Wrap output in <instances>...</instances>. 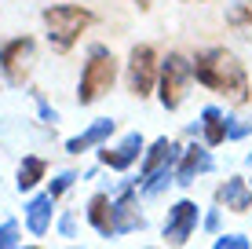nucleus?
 <instances>
[{"instance_id":"nucleus-1","label":"nucleus","mask_w":252,"mask_h":249,"mask_svg":"<svg viewBox=\"0 0 252 249\" xmlns=\"http://www.w3.org/2000/svg\"><path fill=\"white\" fill-rule=\"evenodd\" d=\"M194 77L197 84H205V88L212 92H223L230 103H249V73L245 66L238 63V55H230L227 48H205L197 51L194 59Z\"/></svg>"},{"instance_id":"nucleus-2","label":"nucleus","mask_w":252,"mask_h":249,"mask_svg":"<svg viewBox=\"0 0 252 249\" xmlns=\"http://www.w3.org/2000/svg\"><path fill=\"white\" fill-rule=\"evenodd\" d=\"M44 26H48L51 44L59 51H69L77 44V37L92 26V11H84L77 4H51V7H44Z\"/></svg>"},{"instance_id":"nucleus-3","label":"nucleus","mask_w":252,"mask_h":249,"mask_svg":"<svg viewBox=\"0 0 252 249\" xmlns=\"http://www.w3.org/2000/svg\"><path fill=\"white\" fill-rule=\"evenodd\" d=\"M114 77H117L114 55H110L102 44H95L92 55H88V63H84V70H81V84H77V99H81V107H88V103H95L99 96H106V92L114 88Z\"/></svg>"},{"instance_id":"nucleus-4","label":"nucleus","mask_w":252,"mask_h":249,"mask_svg":"<svg viewBox=\"0 0 252 249\" xmlns=\"http://www.w3.org/2000/svg\"><path fill=\"white\" fill-rule=\"evenodd\" d=\"M176 158H179V147L168 140V136H161V140L146 150V158H143V169H139V187H143L146 194H158L168 179H176V176H172Z\"/></svg>"},{"instance_id":"nucleus-5","label":"nucleus","mask_w":252,"mask_h":249,"mask_svg":"<svg viewBox=\"0 0 252 249\" xmlns=\"http://www.w3.org/2000/svg\"><path fill=\"white\" fill-rule=\"evenodd\" d=\"M190 77H194V63L187 55H179V51H168V59L161 63V81H158V88H161L158 96H161L164 110H176L183 103Z\"/></svg>"},{"instance_id":"nucleus-6","label":"nucleus","mask_w":252,"mask_h":249,"mask_svg":"<svg viewBox=\"0 0 252 249\" xmlns=\"http://www.w3.org/2000/svg\"><path fill=\"white\" fill-rule=\"evenodd\" d=\"M158 84V51L150 44H135L128 55V88L132 96H150V88Z\"/></svg>"},{"instance_id":"nucleus-7","label":"nucleus","mask_w":252,"mask_h":249,"mask_svg":"<svg viewBox=\"0 0 252 249\" xmlns=\"http://www.w3.org/2000/svg\"><path fill=\"white\" fill-rule=\"evenodd\" d=\"M30 63H33V40L30 37H15V40H7V44L0 48V73H4L11 84L26 81Z\"/></svg>"},{"instance_id":"nucleus-8","label":"nucleus","mask_w":252,"mask_h":249,"mask_svg":"<svg viewBox=\"0 0 252 249\" xmlns=\"http://www.w3.org/2000/svg\"><path fill=\"white\" fill-rule=\"evenodd\" d=\"M194 227H197V202H176L168 209V220H164V242L168 246H187V238L194 235Z\"/></svg>"},{"instance_id":"nucleus-9","label":"nucleus","mask_w":252,"mask_h":249,"mask_svg":"<svg viewBox=\"0 0 252 249\" xmlns=\"http://www.w3.org/2000/svg\"><path fill=\"white\" fill-rule=\"evenodd\" d=\"M139 150H143V136H139V132H128L117 147H102V150H99V161H102V165H110V169H128V165L139 158Z\"/></svg>"},{"instance_id":"nucleus-10","label":"nucleus","mask_w":252,"mask_h":249,"mask_svg":"<svg viewBox=\"0 0 252 249\" xmlns=\"http://www.w3.org/2000/svg\"><path fill=\"white\" fill-rule=\"evenodd\" d=\"M143 213L135 209V191L132 187H125L121 191V198L114 202V231L117 235H125V231H143Z\"/></svg>"},{"instance_id":"nucleus-11","label":"nucleus","mask_w":252,"mask_h":249,"mask_svg":"<svg viewBox=\"0 0 252 249\" xmlns=\"http://www.w3.org/2000/svg\"><path fill=\"white\" fill-rule=\"evenodd\" d=\"M114 128H117V121H110V117H99V121H92L81 136H73V140L66 143V150H69V154H81V150L102 147V143H106L110 136H114Z\"/></svg>"},{"instance_id":"nucleus-12","label":"nucleus","mask_w":252,"mask_h":249,"mask_svg":"<svg viewBox=\"0 0 252 249\" xmlns=\"http://www.w3.org/2000/svg\"><path fill=\"white\" fill-rule=\"evenodd\" d=\"M212 169V158H208V150L205 147H187L183 150V158H179V169H176V183H194L197 173H208Z\"/></svg>"},{"instance_id":"nucleus-13","label":"nucleus","mask_w":252,"mask_h":249,"mask_svg":"<svg viewBox=\"0 0 252 249\" xmlns=\"http://www.w3.org/2000/svg\"><path fill=\"white\" fill-rule=\"evenodd\" d=\"M216 202L227 205V209H234V213H249L252 209V191L245 187V179H241V176H230L227 183L216 191Z\"/></svg>"},{"instance_id":"nucleus-14","label":"nucleus","mask_w":252,"mask_h":249,"mask_svg":"<svg viewBox=\"0 0 252 249\" xmlns=\"http://www.w3.org/2000/svg\"><path fill=\"white\" fill-rule=\"evenodd\" d=\"M88 220H92V227L99 231V235H106V238L117 235V231H114V202H110V194H92Z\"/></svg>"},{"instance_id":"nucleus-15","label":"nucleus","mask_w":252,"mask_h":249,"mask_svg":"<svg viewBox=\"0 0 252 249\" xmlns=\"http://www.w3.org/2000/svg\"><path fill=\"white\" fill-rule=\"evenodd\" d=\"M51 205H55L51 194H37V198L26 205V224H30L33 235H44V231L51 227Z\"/></svg>"},{"instance_id":"nucleus-16","label":"nucleus","mask_w":252,"mask_h":249,"mask_svg":"<svg viewBox=\"0 0 252 249\" xmlns=\"http://www.w3.org/2000/svg\"><path fill=\"white\" fill-rule=\"evenodd\" d=\"M201 128H205V143L208 147H220V143L227 140V121H223V114L216 107L201 110Z\"/></svg>"},{"instance_id":"nucleus-17","label":"nucleus","mask_w":252,"mask_h":249,"mask_svg":"<svg viewBox=\"0 0 252 249\" xmlns=\"http://www.w3.org/2000/svg\"><path fill=\"white\" fill-rule=\"evenodd\" d=\"M48 173V165H44V158H22V165H19V176H15V183H19V191H33V187L44 179Z\"/></svg>"},{"instance_id":"nucleus-18","label":"nucleus","mask_w":252,"mask_h":249,"mask_svg":"<svg viewBox=\"0 0 252 249\" xmlns=\"http://www.w3.org/2000/svg\"><path fill=\"white\" fill-rule=\"evenodd\" d=\"M249 19H252V4H234L230 11H227V22L230 26H241V30H245Z\"/></svg>"},{"instance_id":"nucleus-19","label":"nucleus","mask_w":252,"mask_h":249,"mask_svg":"<svg viewBox=\"0 0 252 249\" xmlns=\"http://www.w3.org/2000/svg\"><path fill=\"white\" fill-rule=\"evenodd\" d=\"M15 242H19V224H15V220H4V224H0V249H11Z\"/></svg>"},{"instance_id":"nucleus-20","label":"nucleus","mask_w":252,"mask_h":249,"mask_svg":"<svg viewBox=\"0 0 252 249\" xmlns=\"http://www.w3.org/2000/svg\"><path fill=\"white\" fill-rule=\"evenodd\" d=\"M73 173H59L55 179H51V187H48V194H51V198H59V194H63V191H69V187H73Z\"/></svg>"},{"instance_id":"nucleus-21","label":"nucleus","mask_w":252,"mask_h":249,"mask_svg":"<svg viewBox=\"0 0 252 249\" xmlns=\"http://www.w3.org/2000/svg\"><path fill=\"white\" fill-rule=\"evenodd\" d=\"M216 249H249L245 235H220L216 238Z\"/></svg>"},{"instance_id":"nucleus-22","label":"nucleus","mask_w":252,"mask_h":249,"mask_svg":"<svg viewBox=\"0 0 252 249\" xmlns=\"http://www.w3.org/2000/svg\"><path fill=\"white\" fill-rule=\"evenodd\" d=\"M205 227H208V231H220V209H212V213L205 216Z\"/></svg>"},{"instance_id":"nucleus-23","label":"nucleus","mask_w":252,"mask_h":249,"mask_svg":"<svg viewBox=\"0 0 252 249\" xmlns=\"http://www.w3.org/2000/svg\"><path fill=\"white\" fill-rule=\"evenodd\" d=\"M59 227H63V235H73V216H63V224H59Z\"/></svg>"},{"instance_id":"nucleus-24","label":"nucleus","mask_w":252,"mask_h":249,"mask_svg":"<svg viewBox=\"0 0 252 249\" xmlns=\"http://www.w3.org/2000/svg\"><path fill=\"white\" fill-rule=\"evenodd\" d=\"M132 4H139V11H146V7H150V0H132Z\"/></svg>"},{"instance_id":"nucleus-25","label":"nucleus","mask_w":252,"mask_h":249,"mask_svg":"<svg viewBox=\"0 0 252 249\" xmlns=\"http://www.w3.org/2000/svg\"><path fill=\"white\" fill-rule=\"evenodd\" d=\"M241 33H245V37H249V40H252V19H249V22H245V30H241Z\"/></svg>"},{"instance_id":"nucleus-26","label":"nucleus","mask_w":252,"mask_h":249,"mask_svg":"<svg viewBox=\"0 0 252 249\" xmlns=\"http://www.w3.org/2000/svg\"><path fill=\"white\" fill-rule=\"evenodd\" d=\"M30 249H37V246H30Z\"/></svg>"},{"instance_id":"nucleus-27","label":"nucleus","mask_w":252,"mask_h":249,"mask_svg":"<svg viewBox=\"0 0 252 249\" xmlns=\"http://www.w3.org/2000/svg\"><path fill=\"white\" fill-rule=\"evenodd\" d=\"M73 249H77V246H73Z\"/></svg>"}]
</instances>
